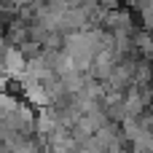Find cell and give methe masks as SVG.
I'll list each match as a JSON object with an SVG mask.
<instances>
[{
  "instance_id": "cell-1",
  "label": "cell",
  "mask_w": 153,
  "mask_h": 153,
  "mask_svg": "<svg viewBox=\"0 0 153 153\" xmlns=\"http://www.w3.org/2000/svg\"><path fill=\"white\" fill-rule=\"evenodd\" d=\"M118 56H116V51H102V54H97L94 56V67H91V78L94 81H108L110 75H113V70L118 67Z\"/></svg>"
}]
</instances>
